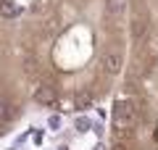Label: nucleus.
<instances>
[{
	"label": "nucleus",
	"instance_id": "nucleus-2",
	"mask_svg": "<svg viewBox=\"0 0 158 150\" xmlns=\"http://www.w3.org/2000/svg\"><path fill=\"white\" fill-rule=\"evenodd\" d=\"M16 13H19V8L13 0H0V16L3 19H13Z\"/></svg>",
	"mask_w": 158,
	"mask_h": 150
},
{
	"label": "nucleus",
	"instance_id": "nucleus-1",
	"mask_svg": "<svg viewBox=\"0 0 158 150\" xmlns=\"http://www.w3.org/2000/svg\"><path fill=\"white\" fill-rule=\"evenodd\" d=\"M129 66L113 100V150H158V0H127Z\"/></svg>",
	"mask_w": 158,
	"mask_h": 150
},
{
	"label": "nucleus",
	"instance_id": "nucleus-3",
	"mask_svg": "<svg viewBox=\"0 0 158 150\" xmlns=\"http://www.w3.org/2000/svg\"><path fill=\"white\" fill-rule=\"evenodd\" d=\"M13 119V106L11 103H0V121H11Z\"/></svg>",
	"mask_w": 158,
	"mask_h": 150
}]
</instances>
